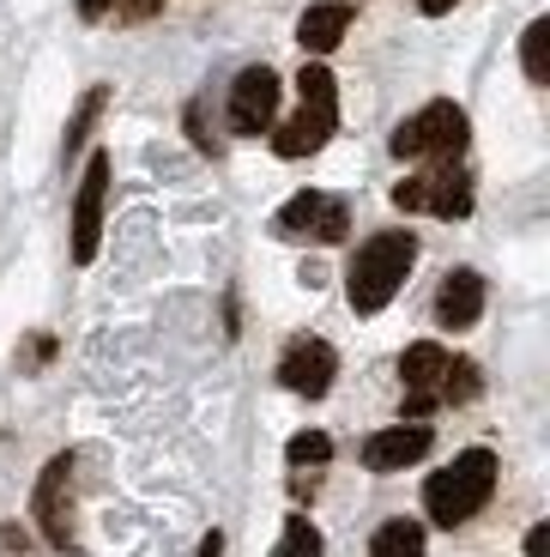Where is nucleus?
I'll use <instances>...</instances> for the list:
<instances>
[{
  "label": "nucleus",
  "mask_w": 550,
  "mask_h": 557,
  "mask_svg": "<svg viewBox=\"0 0 550 557\" xmlns=\"http://www.w3.org/2000/svg\"><path fill=\"white\" fill-rule=\"evenodd\" d=\"M417 261V237L412 231H375L358 255H351V273H345V297L358 315H382L393 304V292L405 285Z\"/></svg>",
  "instance_id": "obj_1"
},
{
  "label": "nucleus",
  "mask_w": 550,
  "mask_h": 557,
  "mask_svg": "<svg viewBox=\"0 0 550 557\" xmlns=\"http://www.w3.org/2000/svg\"><path fill=\"white\" fill-rule=\"evenodd\" d=\"M490 491H496V455L490 448H466V455H454V467L429 473L424 509L436 528H466L484 503H490Z\"/></svg>",
  "instance_id": "obj_2"
},
{
  "label": "nucleus",
  "mask_w": 550,
  "mask_h": 557,
  "mask_svg": "<svg viewBox=\"0 0 550 557\" xmlns=\"http://www.w3.org/2000/svg\"><path fill=\"white\" fill-rule=\"evenodd\" d=\"M297 91H303V110L273 127L278 158H315L333 139V127H339V85H333L327 67H303L297 73Z\"/></svg>",
  "instance_id": "obj_3"
},
{
  "label": "nucleus",
  "mask_w": 550,
  "mask_h": 557,
  "mask_svg": "<svg viewBox=\"0 0 550 557\" xmlns=\"http://www.w3.org/2000/svg\"><path fill=\"white\" fill-rule=\"evenodd\" d=\"M466 139H472L466 110H460V103H448V98H436V103H424L412 122L393 127V158H399V164H405V158H436V164H454V158L466 152Z\"/></svg>",
  "instance_id": "obj_4"
},
{
  "label": "nucleus",
  "mask_w": 550,
  "mask_h": 557,
  "mask_svg": "<svg viewBox=\"0 0 550 557\" xmlns=\"http://www.w3.org/2000/svg\"><path fill=\"white\" fill-rule=\"evenodd\" d=\"M399 212H436V219H466L472 212V176L460 164H436L429 176H405L393 188Z\"/></svg>",
  "instance_id": "obj_5"
},
{
  "label": "nucleus",
  "mask_w": 550,
  "mask_h": 557,
  "mask_svg": "<svg viewBox=\"0 0 550 557\" xmlns=\"http://www.w3.org/2000/svg\"><path fill=\"white\" fill-rule=\"evenodd\" d=\"M278 231H285V237H309V243H345L351 212H345V200L327 195V188H303V195H290L285 207H278Z\"/></svg>",
  "instance_id": "obj_6"
},
{
  "label": "nucleus",
  "mask_w": 550,
  "mask_h": 557,
  "mask_svg": "<svg viewBox=\"0 0 550 557\" xmlns=\"http://www.w3.org/2000/svg\"><path fill=\"white\" fill-rule=\"evenodd\" d=\"M103 200H110V158L91 152L79 176V195H73V261L91 267L97 261V243H103Z\"/></svg>",
  "instance_id": "obj_7"
},
{
  "label": "nucleus",
  "mask_w": 550,
  "mask_h": 557,
  "mask_svg": "<svg viewBox=\"0 0 550 557\" xmlns=\"http://www.w3.org/2000/svg\"><path fill=\"white\" fill-rule=\"evenodd\" d=\"M273 122H278V73L242 67L230 85V127L236 134H266Z\"/></svg>",
  "instance_id": "obj_8"
},
{
  "label": "nucleus",
  "mask_w": 550,
  "mask_h": 557,
  "mask_svg": "<svg viewBox=\"0 0 550 557\" xmlns=\"http://www.w3.org/2000/svg\"><path fill=\"white\" fill-rule=\"evenodd\" d=\"M333 376H339V358H333L327 339H290L285 358H278V388L309 394V400H321L333 388Z\"/></svg>",
  "instance_id": "obj_9"
},
{
  "label": "nucleus",
  "mask_w": 550,
  "mask_h": 557,
  "mask_svg": "<svg viewBox=\"0 0 550 557\" xmlns=\"http://www.w3.org/2000/svg\"><path fill=\"white\" fill-rule=\"evenodd\" d=\"M67 485H73V455H55L37 479V521H42V533H49V545H61V552H67V540H73Z\"/></svg>",
  "instance_id": "obj_10"
},
{
  "label": "nucleus",
  "mask_w": 550,
  "mask_h": 557,
  "mask_svg": "<svg viewBox=\"0 0 550 557\" xmlns=\"http://www.w3.org/2000/svg\"><path fill=\"white\" fill-rule=\"evenodd\" d=\"M429 424H393V431H375L370 443H363V467L370 473H399V467H417V460L429 455Z\"/></svg>",
  "instance_id": "obj_11"
},
{
  "label": "nucleus",
  "mask_w": 550,
  "mask_h": 557,
  "mask_svg": "<svg viewBox=\"0 0 550 557\" xmlns=\"http://www.w3.org/2000/svg\"><path fill=\"white\" fill-rule=\"evenodd\" d=\"M478 315H484V278L472 273V267H460V273L441 278L436 321L441 327H454V334H466V327H478Z\"/></svg>",
  "instance_id": "obj_12"
},
{
  "label": "nucleus",
  "mask_w": 550,
  "mask_h": 557,
  "mask_svg": "<svg viewBox=\"0 0 550 557\" xmlns=\"http://www.w3.org/2000/svg\"><path fill=\"white\" fill-rule=\"evenodd\" d=\"M345 30H351V7L345 0H321V7H309L303 25H297V42H303L309 55H327V49H339Z\"/></svg>",
  "instance_id": "obj_13"
},
{
  "label": "nucleus",
  "mask_w": 550,
  "mask_h": 557,
  "mask_svg": "<svg viewBox=\"0 0 550 557\" xmlns=\"http://www.w3.org/2000/svg\"><path fill=\"white\" fill-rule=\"evenodd\" d=\"M424 552H429L424 528H417V521H405V516L382 521V528H375V540H370V557H424Z\"/></svg>",
  "instance_id": "obj_14"
},
{
  "label": "nucleus",
  "mask_w": 550,
  "mask_h": 557,
  "mask_svg": "<svg viewBox=\"0 0 550 557\" xmlns=\"http://www.w3.org/2000/svg\"><path fill=\"white\" fill-rule=\"evenodd\" d=\"M441 370H448V351H441L436 339H417V346L399 358V382H405V388H436Z\"/></svg>",
  "instance_id": "obj_15"
},
{
  "label": "nucleus",
  "mask_w": 550,
  "mask_h": 557,
  "mask_svg": "<svg viewBox=\"0 0 550 557\" xmlns=\"http://www.w3.org/2000/svg\"><path fill=\"white\" fill-rule=\"evenodd\" d=\"M521 67L533 85H550V18H533L521 37Z\"/></svg>",
  "instance_id": "obj_16"
},
{
  "label": "nucleus",
  "mask_w": 550,
  "mask_h": 557,
  "mask_svg": "<svg viewBox=\"0 0 550 557\" xmlns=\"http://www.w3.org/2000/svg\"><path fill=\"white\" fill-rule=\"evenodd\" d=\"M85 18H122V25H146L164 13V0H79Z\"/></svg>",
  "instance_id": "obj_17"
},
{
  "label": "nucleus",
  "mask_w": 550,
  "mask_h": 557,
  "mask_svg": "<svg viewBox=\"0 0 550 557\" xmlns=\"http://www.w3.org/2000/svg\"><path fill=\"white\" fill-rule=\"evenodd\" d=\"M441 400L448 406H472L478 400V363H466V358H448V370H441Z\"/></svg>",
  "instance_id": "obj_18"
},
{
  "label": "nucleus",
  "mask_w": 550,
  "mask_h": 557,
  "mask_svg": "<svg viewBox=\"0 0 550 557\" xmlns=\"http://www.w3.org/2000/svg\"><path fill=\"white\" fill-rule=\"evenodd\" d=\"M273 557H321V533L309 516H290L285 533H278V552Z\"/></svg>",
  "instance_id": "obj_19"
},
{
  "label": "nucleus",
  "mask_w": 550,
  "mask_h": 557,
  "mask_svg": "<svg viewBox=\"0 0 550 557\" xmlns=\"http://www.w3.org/2000/svg\"><path fill=\"white\" fill-rule=\"evenodd\" d=\"M290 467H327L333 460V436L327 431H303V436H290Z\"/></svg>",
  "instance_id": "obj_20"
},
{
  "label": "nucleus",
  "mask_w": 550,
  "mask_h": 557,
  "mask_svg": "<svg viewBox=\"0 0 550 557\" xmlns=\"http://www.w3.org/2000/svg\"><path fill=\"white\" fill-rule=\"evenodd\" d=\"M97 110H103V91H85V103H79V115H73V127H67V152H79V139L91 134V122H97Z\"/></svg>",
  "instance_id": "obj_21"
},
{
  "label": "nucleus",
  "mask_w": 550,
  "mask_h": 557,
  "mask_svg": "<svg viewBox=\"0 0 550 557\" xmlns=\"http://www.w3.org/2000/svg\"><path fill=\"white\" fill-rule=\"evenodd\" d=\"M405 412H412V424H424V418L436 412V394H429V388H412V394H405Z\"/></svg>",
  "instance_id": "obj_22"
},
{
  "label": "nucleus",
  "mask_w": 550,
  "mask_h": 557,
  "mask_svg": "<svg viewBox=\"0 0 550 557\" xmlns=\"http://www.w3.org/2000/svg\"><path fill=\"white\" fill-rule=\"evenodd\" d=\"M526 557H550V528H545V521L526 533Z\"/></svg>",
  "instance_id": "obj_23"
},
{
  "label": "nucleus",
  "mask_w": 550,
  "mask_h": 557,
  "mask_svg": "<svg viewBox=\"0 0 550 557\" xmlns=\"http://www.w3.org/2000/svg\"><path fill=\"white\" fill-rule=\"evenodd\" d=\"M193 557H224V533H207V540H200V552Z\"/></svg>",
  "instance_id": "obj_24"
},
{
  "label": "nucleus",
  "mask_w": 550,
  "mask_h": 557,
  "mask_svg": "<svg viewBox=\"0 0 550 557\" xmlns=\"http://www.w3.org/2000/svg\"><path fill=\"white\" fill-rule=\"evenodd\" d=\"M417 7H424V13H429V18H441V13H454L460 0H417Z\"/></svg>",
  "instance_id": "obj_25"
},
{
  "label": "nucleus",
  "mask_w": 550,
  "mask_h": 557,
  "mask_svg": "<svg viewBox=\"0 0 550 557\" xmlns=\"http://www.w3.org/2000/svg\"><path fill=\"white\" fill-rule=\"evenodd\" d=\"M0 552H25V540H13V528H0Z\"/></svg>",
  "instance_id": "obj_26"
}]
</instances>
